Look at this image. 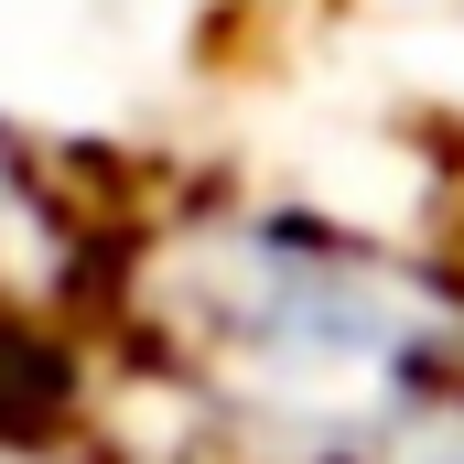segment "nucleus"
<instances>
[{
  "label": "nucleus",
  "mask_w": 464,
  "mask_h": 464,
  "mask_svg": "<svg viewBox=\"0 0 464 464\" xmlns=\"http://www.w3.org/2000/svg\"><path fill=\"white\" fill-rule=\"evenodd\" d=\"M0 464H87L76 443H44V432H0Z\"/></svg>",
  "instance_id": "2"
},
{
  "label": "nucleus",
  "mask_w": 464,
  "mask_h": 464,
  "mask_svg": "<svg viewBox=\"0 0 464 464\" xmlns=\"http://www.w3.org/2000/svg\"><path fill=\"white\" fill-rule=\"evenodd\" d=\"M130 324L206 464H378L464 378V281L303 206H206L130 259Z\"/></svg>",
  "instance_id": "1"
}]
</instances>
